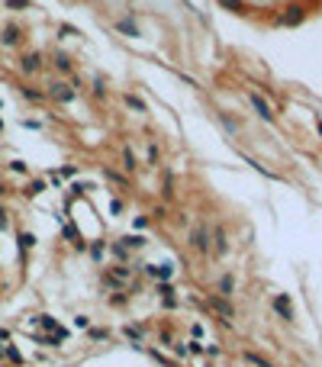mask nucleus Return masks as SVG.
<instances>
[{
    "label": "nucleus",
    "instance_id": "f257e3e1",
    "mask_svg": "<svg viewBox=\"0 0 322 367\" xmlns=\"http://www.w3.org/2000/svg\"><path fill=\"white\" fill-rule=\"evenodd\" d=\"M252 103H254V110H258V116H261V119H271V116H274V113H271V107L264 103V97H258V93H254V97H252Z\"/></svg>",
    "mask_w": 322,
    "mask_h": 367
},
{
    "label": "nucleus",
    "instance_id": "f03ea898",
    "mask_svg": "<svg viewBox=\"0 0 322 367\" xmlns=\"http://www.w3.org/2000/svg\"><path fill=\"white\" fill-rule=\"evenodd\" d=\"M299 20H303V7H290V13L284 16V23H287V26H297Z\"/></svg>",
    "mask_w": 322,
    "mask_h": 367
},
{
    "label": "nucleus",
    "instance_id": "7ed1b4c3",
    "mask_svg": "<svg viewBox=\"0 0 322 367\" xmlns=\"http://www.w3.org/2000/svg\"><path fill=\"white\" fill-rule=\"evenodd\" d=\"M274 306H277V313L284 316V319H290V299H287V297H277Z\"/></svg>",
    "mask_w": 322,
    "mask_h": 367
},
{
    "label": "nucleus",
    "instance_id": "20e7f679",
    "mask_svg": "<svg viewBox=\"0 0 322 367\" xmlns=\"http://www.w3.org/2000/svg\"><path fill=\"white\" fill-rule=\"evenodd\" d=\"M193 245H197V248H207V232H193Z\"/></svg>",
    "mask_w": 322,
    "mask_h": 367
},
{
    "label": "nucleus",
    "instance_id": "39448f33",
    "mask_svg": "<svg viewBox=\"0 0 322 367\" xmlns=\"http://www.w3.org/2000/svg\"><path fill=\"white\" fill-rule=\"evenodd\" d=\"M23 68H26V71H36V55H29V58H23Z\"/></svg>",
    "mask_w": 322,
    "mask_h": 367
},
{
    "label": "nucleus",
    "instance_id": "423d86ee",
    "mask_svg": "<svg viewBox=\"0 0 322 367\" xmlns=\"http://www.w3.org/2000/svg\"><path fill=\"white\" fill-rule=\"evenodd\" d=\"M248 361H252V364H258V367H271L268 361H264V358H258V354H248Z\"/></svg>",
    "mask_w": 322,
    "mask_h": 367
},
{
    "label": "nucleus",
    "instance_id": "0eeeda50",
    "mask_svg": "<svg viewBox=\"0 0 322 367\" xmlns=\"http://www.w3.org/2000/svg\"><path fill=\"white\" fill-rule=\"evenodd\" d=\"M32 242H36V238H32V235H20V248H29Z\"/></svg>",
    "mask_w": 322,
    "mask_h": 367
},
{
    "label": "nucleus",
    "instance_id": "6e6552de",
    "mask_svg": "<svg viewBox=\"0 0 322 367\" xmlns=\"http://www.w3.org/2000/svg\"><path fill=\"white\" fill-rule=\"evenodd\" d=\"M119 29L129 32V36H136V26H132V23H119Z\"/></svg>",
    "mask_w": 322,
    "mask_h": 367
},
{
    "label": "nucleus",
    "instance_id": "1a4fd4ad",
    "mask_svg": "<svg viewBox=\"0 0 322 367\" xmlns=\"http://www.w3.org/2000/svg\"><path fill=\"white\" fill-rule=\"evenodd\" d=\"M7 7H29L26 0H7Z\"/></svg>",
    "mask_w": 322,
    "mask_h": 367
},
{
    "label": "nucleus",
    "instance_id": "9d476101",
    "mask_svg": "<svg viewBox=\"0 0 322 367\" xmlns=\"http://www.w3.org/2000/svg\"><path fill=\"white\" fill-rule=\"evenodd\" d=\"M3 222H7V219H3V213H0V229H3Z\"/></svg>",
    "mask_w": 322,
    "mask_h": 367
},
{
    "label": "nucleus",
    "instance_id": "9b49d317",
    "mask_svg": "<svg viewBox=\"0 0 322 367\" xmlns=\"http://www.w3.org/2000/svg\"><path fill=\"white\" fill-rule=\"evenodd\" d=\"M319 132H322V122H319Z\"/></svg>",
    "mask_w": 322,
    "mask_h": 367
}]
</instances>
